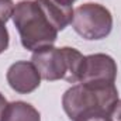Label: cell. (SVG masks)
I'll list each match as a JSON object with an SVG mask.
<instances>
[{
  "label": "cell",
  "instance_id": "obj_1",
  "mask_svg": "<svg viewBox=\"0 0 121 121\" xmlns=\"http://www.w3.org/2000/svg\"><path fill=\"white\" fill-rule=\"evenodd\" d=\"M13 24L20 34L21 45L28 51H38L55 44L56 28L49 23L37 0H21L16 4Z\"/></svg>",
  "mask_w": 121,
  "mask_h": 121
},
{
  "label": "cell",
  "instance_id": "obj_2",
  "mask_svg": "<svg viewBox=\"0 0 121 121\" xmlns=\"http://www.w3.org/2000/svg\"><path fill=\"white\" fill-rule=\"evenodd\" d=\"M117 100L118 90L116 85L78 83L63 93L62 107L69 120L76 121L93 113L110 114Z\"/></svg>",
  "mask_w": 121,
  "mask_h": 121
},
{
  "label": "cell",
  "instance_id": "obj_3",
  "mask_svg": "<svg viewBox=\"0 0 121 121\" xmlns=\"http://www.w3.org/2000/svg\"><path fill=\"white\" fill-rule=\"evenodd\" d=\"M83 59L85 56L75 48H56L54 45L41 48L31 56V62L42 79L48 82L63 79L69 83H79Z\"/></svg>",
  "mask_w": 121,
  "mask_h": 121
},
{
  "label": "cell",
  "instance_id": "obj_4",
  "mask_svg": "<svg viewBox=\"0 0 121 121\" xmlns=\"http://www.w3.org/2000/svg\"><path fill=\"white\" fill-rule=\"evenodd\" d=\"M72 27L83 39L99 41L113 30L111 11L99 3H85L73 10Z\"/></svg>",
  "mask_w": 121,
  "mask_h": 121
},
{
  "label": "cell",
  "instance_id": "obj_5",
  "mask_svg": "<svg viewBox=\"0 0 121 121\" xmlns=\"http://www.w3.org/2000/svg\"><path fill=\"white\" fill-rule=\"evenodd\" d=\"M117 63L107 54H91L85 56L79 83L116 85Z\"/></svg>",
  "mask_w": 121,
  "mask_h": 121
},
{
  "label": "cell",
  "instance_id": "obj_6",
  "mask_svg": "<svg viewBox=\"0 0 121 121\" xmlns=\"http://www.w3.org/2000/svg\"><path fill=\"white\" fill-rule=\"evenodd\" d=\"M6 79L9 86L20 94H28L41 85V75L35 65L28 60H17L7 69Z\"/></svg>",
  "mask_w": 121,
  "mask_h": 121
},
{
  "label": "cell",
  "instance_id": "obj_7",
  "mask_svg": "<svg viewBox=\"0 0 121 121\" xmlns=\"http://www.w3.org/2000/svg\"><path fill=\"white\" fill-rule=\"evenodd\" d=\"M38 6L56 31L65 30L73 18V7L60 3L59 0H37Z\"/></svg>",
  "mask_w": 121,
  "mask_h": 121
},
{
  "label": "cell",
  "instance_id": "obj_8",
  "mask_svg": "<svg viewBox=\"0 0 121 121\" xmlns=\"http://www.w3.org/2000/svg\"><path fill=\"white\" fill-rule=\"evenodd\" d=\"M1 121H41V114L30 103L17 100L7 104Z\"/></svg>",
  "mask_w": 121,
  "mask_h": 121
},
{
  "label": "cell",
  "instance_id": "obj_9",
  "mask_svg": "<svg viewBox=\"0 0 121 121\" xmlns=\"http://www.w3.org/2000/svg\"><path fill=\"white\" fill-rule=\"evenodd\" d=\"M14 1L13 0H0V21L1 23H7L14 13Z\"/></svg>",
  "mask_w": 121,
  "mask_h": 121
},
{
  "label": "cell",
  "instance_id": "obj_10",
  "mask_svg": "<svg viewBox=\"0 0 121 121\" xmlns=\"http://www.w3.org/2000/svg\"><path fill=\"white\" fill-rule=\"evenodd\" d=\"M9 44H10L9 31L6 28V24L0 21V54H3V52L9 48Z\"/></svg>",
  "mask_w": 121,
  "mask_h": 121
},
{
  "label": "cell",
  "instance_id": "obj_11",
  "mask_svg": "<svg viewBox=\"0 0 121 121\" xmlns=\"http://www.w3.org/2000/svg\"><path fill=\"white\" fill-rule=\"evenodd\" d=\"M76 121H111V118H110V114H106V113H93V114L83 116Z\"/></svg>",
  "mask_w": 121,
  "mask_h": 121
},
{
  "label": "cell",
  "instance_id": "obj_12",
  "mask_svg": "<svg viewBox=\"0 0 121 121\" xmlns=\"http://www.w3.org/2000/svg\"><path fill=\"white\" fill-rule=\"evenodd\" d=\"M110 118L111 121H121V100L118 99L117 103L114 104V107L110 111Z\"/></svg>",
  "mask_w": 121,
  "mask_h": 121
},
{
  "label": "cell",
  "instance_id": "obj_13",
  "mask_svg": "<svg viewBox=\"0 0 121 121\" xmlns=\"http://www.w3.org/2000/svg\"><path fill=\"white\" fill-rule=\"evenodd\" d=\"M7 100H6V97L0 93V121H1V117H3V113H4V110H6V107H7Z\"/></svg>",
  "mask_w": 121,
  "mask_h": 121
},
{
  "label": "cell",
  "instance_id": "obj_14",
  "mask_svg": "<svg viewBox=\"0 0 121 121\" xmlns=\"http://www.w3.org/2000/svg\"><path fill=\"white\" fill-rule=\"evenodd\" d=\"M60 3H63V4H68V6H72L76 0H59Z\"/></svg>",
  "mask_w": 121,
  "mask_h": 121
}]
</instances>
